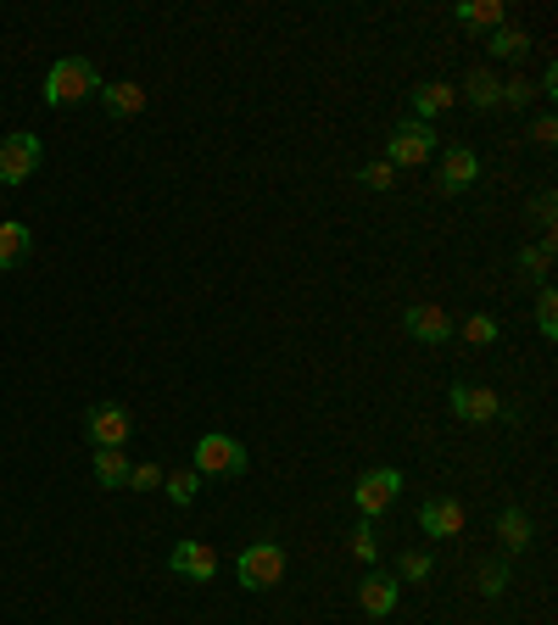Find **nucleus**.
<instances>
[{"label":"nucleus","instance_id":"obj_30","mask_svg":"<svg viewBox=\"0 0 558 625\" xmlns=\"http://www.w3.org/2000/svg\"><path fill=\"white\" fill-rule=\"evenodd\" d=\"M503 586H508V570H503V564H486V570H481V592H486V597H503Z\"/></svg>","mask_w":558,"mask_h":625},{"label":"nucleus","instance_id":"obj_12","mask_svg":"<svg viewBox=\"0 0 558 625\" xmlns=\"http://www.w3.org/2000/svg\"><path fill=\"white\" fill-rule=\"evenodd\" d=\"M357 603H363V614L386 619V614L397 608V581H391V575H363V586H357Z\"/></svg>","mask_w":558,"mask_h":625},{"label":"nucleus","instance_id":"obj_8","mask_svg":"<svg viewBox=\"0 0 558 625\" xmlns=\"http://www.w3.org/2000/svg\"><path fill=\"white\" fill-rule=\"evenodd\" d=\"M475 179H481V157L470 146H447V157H441V191L447 196H463Z\"/></svg>","mask_w":558,"mask_h":625},{"label":"nucleus","instance_id":"obj_10","mask_svg":"<svg viewBox=\"0 0 558 625\" xmlns=\"http://www.w3.org/2000/svg\"><path fill=\"white\" fill-rule=\"evenodd\" d=\"M129 430H135V419H129L124 408H112V402L89 408V441H96V446H124Z\"/></svg>","mask_w":558,"mask_h":625},{"label":"nucleus","instance_id":"obj_29","mask_svg":"<svg viewBox=\"0 0 558 625\" xmlns=\"http://www.w3.org/2000/svg\"><path fill=\"white\" fill-rule=\"evenodd\" d=\"M129 486H135V492H151V486H162V470H157V464H135V470H129Z\"/></svg>","mask_w":558,"mask_h":625},{"label":"nucleus","instance_id":"obj_7","mask_svg":"<svg viewBox=\"0 0 558 625\" xmlns=\"http://www.w3.org/2000/svg\"><path fill=\"white\" fill-rule=\"evenodd\" d=\"M447 402H452V413H458V419H470V424L503 419V402H497V391H486V386H452V391H447Z\"/></svg>","mask_w":558,"mask_h":625},{"label":"nucleus","instance_id":"obj_4","mask_svg":"<svg viewBox=\"0 0 558 625\" xmlns=\"http://www.w3.org/2000/svg\"><path fill=\"white\" fill-rule=\"evenodd\" d=\"M246 470V446L235 435H202L196 441V475H240Z\"/></svg>","mask_w":558,"mask_h":625},{"label":"nucleus","instance_id":"obj_2","mask_svg":"<svg viewBox=\"0 0 558 625\" xmlns=\"http://www.w3.org/2000/svg\"><path fill=\"white\" fill-rule=\"evenodd\" d=\"M235 570H240L246 592H268V586H279V575H286V548H279V542H257V548L240 553Z\"/></svg>","mask_w":558,"mask_h":625},{"label":"nucleus","instance_id":"obj_6","mask_svg":"<svg viewBox=\"0 0 558 625\" xmlns=\"http://www.w3.org/2000/svg\"><path fill=\"white\" fill-rule=\"evenodd\" d=\"M397 492H403V475L397 470H368L363 481H357V492H352V503L375 519V514H386L391 503H397Z\"/></svg>","mask_w":558,"mask_h":625},{"label":"nucleus","instance_id":"obj_19","mask_svg":"<svg viewBox=\"0 0 558 625\" xmlns=\"http://www.w3.org/2000/svg\"><path fill=\"white\" fill-rule=\"evenodd\" d=\"M497 536H503V548H508V553H525V548H530V519H525V508H503Z\"/></svg>","mask_w":558,"mask_h":625},{"label":"nucleus","instance_id":"obj_28","mask_svg":"<svg viewBox=\"0 0 558 625\" xmlns=\"http://www.w3.org/2000/svg\"><path fill=\"white\" fill-rule=\"evenodd\" d=\"M363 185L368 191H391V162H368L363 168Z\"/></svg>","mask_w":558,"mask_h":625},{"label":"nucleus","instance_id":"obj_3","mask_svg":"<svg viewBox=\"0 0 558 625\" xmlns=\"http://www.w3.org/2000/svg\"><path fill=\"white\" fill-rule=\"evenodd\" d=\"M45 146L34 134H0V185H23V179H34Z\"/></svg>","mask_w":558,"mask_h":625},{"label":"nucleus","instance_id":"obj_23","mask_svg":"<svg viewBox=\"0 0 558 625\" xmlns=\"http://www.w3.org/2000/svg\"><path fill=\"white\" fill-rule=\"evenodd\" d=\"M492 51L497 56H525L530 51V34L525 29H492Z\"/></svg>","mask_w":558,"mask_h":625},{"label":"nucleus","instance_id":"obj_33","mask_svg":"<svg viewBox=\"0 0 558 625\" xmlns=\"http://www.w3.org/2000/svg\"><path fill=\"white\" fill-rule=\"evenodd\" d=\"M536 218H541V224H552V191H541V196H536Z\"/></svg>","mask_w":558,"mask_h":625},{"label":"nucleus","instance_id":"obj_1","mask_svg":"<svg viewBox=\"0 0 558 625\" xmlns=\"http://www.w3.org/2000/svg\"><path fill=\"white\" fill-rule=\"evenodd\" d=\"M89 96H101V73L89 67L84 56H62L51 73H45V101L51 107H78Z\"/></svg>","mask_w":558,"mask_h":625},{"label":"nucleus","instance_id":"obj_25","mask_svg":"<svg viewBox=\"0 0 558 625\" xmlns=\"http://www.w3.org/2000/svg\"><path fill=\"white\" fill-rule=\"evenodd\" d=\"M536 324H541V335H547V341L558 335V297H552V291H541V297H536Z\"/></svg>","mask_w":558,"mask_h":625},{"label":"nucleus","instance_id":"obj_15","mask_svg":"<svg viewBox=\"0 0 558 625\" xmlns=\"http://www.w3.org/2000/svg\"><path fill=\"white\" fill-rule=\"evenodd\" d=\"M34 251V229L29 224H0V268H18Z\"/></svg>","mask_w":558,"mask_h":625},{"label":"nucleus","instance_id":"obj_26","mask_svg":"<svg viewBox=\"0 0 558 625\" xmlns=\"http://www.w3.org/2000/svg\"><path fill=\"white\" fill-rule=\"evenodd\" d=\"M463 341H475V346H492V341H497V319L475 313L470 324H463Z\"/></svg>","mask_w":558,"mask_h":625},{"label":"nucleus","instance_id":"obj_22","mask_svg":"<svg viewBox=\"0 0 558 625\" xmlns=\"http://www.w3.org/2000/svg\"><path fill=\"white\" fill-rule=\"evenodd\" d=\"M196 492H202V475L196 470H179V475H168V497L184 508V503H196Z\"/></svg>","mask_w":558,"mask_h":625},{"label":"nucleus","instance_id":"obj_16","mask_svg":"<svg viewBox=\"0 0 558 625\" xmlns=\"http://www.w3.org/2000/svg\"><path fill=\"white\" fill-rule=\"evenodd\" d=\"M452 101H458V89H447L441 78H436V84H419V89H414V118L425 123V118H436V112H447Z\"/></svg>","mask_w":558,"mask_h":625},{"label":"nucleus","instance_id":"obj_13","mask_svg":"<svg viewBox=\"0 0 558 625\" xmlns=\"http://www.w3.org/2000/svg\"><path fill=\"white\" fill-rule=\"evenodd\" d=\"M408 335L436 346V341H447V335H452V319H447L441 308H430V302H425V308H408Z\"/></svg>","mask_w":558,"mask_h":625},{"label":"nucleus","instance_id":"obj_27","mask_svg":"<svg viewBox=\"0 0 558 625\" xmlns=\"http://www.w3.org/2000/svg\"><path fill=\"white\" fill-rule=\"evenodd\" d=\"M530 96H536V84H525V78H508L503 84V107H525Z\"/></svg>","mask_w":558,"mask_h":625},{"label":"nucleus","instance_id":"obj_5","mask_svg":"<svg viewBox=\"0 0 558 625\" xmlns=\"http://www.w3.org/2000/svg\"><path fill=\"white\" fill-rule=\"evenodd\" d=\"M430 151H436L430 123L408 118V123H397V129H391V168H419V162H430Z\"/></svg>","mask_w":558,"mask_h":625},{"label":"nucleus","instance_id":"obj_31","mask_svg":"<svg viewBox=\"0 0 558 625\" xmlns=\"http://www.w3.org/2000/svg\"><path fill=\"white\" fill-rule=\"evenodd\" d=\"M403 575L408 581H425L430 575V553H403Z\"/></svg>","mask_w":558,"mask_h":625},{"label":"nucleus","instance_id":"obj_20","mask_svg":"<svg viewBox=\"0 0 558 625\" xmlns=\"http://www.w3.org/2000/svg\"><path fill=\"white\" fill-rule=\"evenodd\" d=\"M458 23H470V29H503V0H463Z\"/></svg>","mask_w":558,"mask_h":625},{"label":"nucleus","instance_id":"obj_14","mask_svg":"<svg viewBox=\"0 0 558 625\" xmlns=\"http://www.w3.org/2000/svg\"><path fill=\"white\" fill-rule=\"evenodd\" d=\"M101 101H107V112L112 118H135V112H146V89L140 84H101Z\"/></svg>","mask_w":558,"mask_h":625},{"label":"nucleus","instance_id":"obj_18","mask_svg":"<svg viewBox=\"0 0 558 625\" xmlns=\"http://www.w3.org/2000/svg\"><path fill=\"white\" fill-rule=\"evenodd\" d=\"M96 481H101V486H129L124 446H96Z\"/></svg>","mask_w":558,"mask_h":625},{"label":"nucleus","instance_id":"obj_24","mask_svg":"<svg viewBox=\"0 0 558 625\" xmlns=\"http://www.w3.org/2000/svg\"><path fill=\"white\" fill-rule=\"evenodd\" d=\"M346 548H352V559H363V564H375V553H380V542H375V530H368V525L352 530V542H346Z\"/></svg>","mask_w":558,"mask_h":625},{"label":"nucleus","instance_id":"obj_11","mask_svg":"<svg viewBox=\"0 0 558 625\" xmlns=\"http://www.w3.org/2000/svg\"><path fill=\"white\" fill-rule=\"evenodd\" d=\"M419 525H425L430 536H458V530H463V503H452V497H430V503L419 508Z\"/></svg>","mask_w":558,"mask_h":625},{"label":"nucleus","instance_id":"obj_9","mask_svg":"<svg viewBox=\"0 0 558 625\" xmlns=\"http://www.w3.org/2000/svg\"><path fill=\"white\" fill-rule=\"evenodd\" d=\"M168 564H173V575H184V581H213V575H218V553L202 548V542H179V548L168 553Z\"/></svg>","mask_w":558,"mask_h":625},{"label":"nucleus","instance_id":"obj_21","mask_svg":"<svg viewBox=\"0 0 558 625\" xmlns=\"http://www.w3.org/2000/svg\"><path fill=\"white\" fill-rule=\"evenodd\" d=\"M519 268L530 280H547V268H552V240H541V246H525L519 251Z\"/></svg>","mask_w":558,"mask_h":625},{"label":"nucleus","instance_id":"obj_17","mask_svg":"<svg viewBox=\"0 0 558 625\" xmlns=\"http://www.w3.org/2000/svg\"><path fill=\"white\" fill-rule=\"evenodd\" d=\"M463 96H470V107L486 112V107H503V84H497L486 67H475L470 78H463Z\"/></svg>","mask_w":558,"mask_h":625},{"label":"nucleus","instance_id":"obj_32","mask_svg":"<svg viewBox=\"0 0 558 625\" xmlns=\"http://www.w3.org/2000/svg\"><path fill=\"white\" fill-rule=\"evenodd\" d=\"M530 140H536V146H552V140H558V123H552V118H536V123H530Z\"/></svg>","mask_w":558,"mask_h":625}]
</instances>
